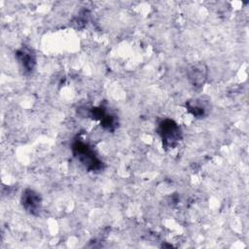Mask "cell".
<instances>
[{
	"mask_svg": "<svg viewBox=\"0 0 249 249\" xmlns=\"http://www.w3.org/2000/svg\"><path fill=\"white\" fill-rule=\"evenodd\" d=\"M17 55H18V60L21 63L23 68H25L28 71H30L33 68L35 59H34L33 54L30 52H26V51L22 50V51H19Z\"/></svg>",
	"mask_w": 249,
	"mask_h": 249,
	"instance_id": "5",
	"label": "cell"
},
{
	"mask_svg": "<svg viewBox=\"0 0 249 249\" xmlns=\"http://www.w3.org/2000/svg\"><path fill=\"white\" fill-rule=\"evenodd\" d=\"M160 134L165 147H174L181 136L180 128L172 120H164L160 124Z\"/></svg>",
	"mask_w": 249,
	"mask_h": 249,
	"instance_id": "1",
	"label": "cell"
},
{
	"mask_svg": "<svg viewBox=\"0 0 249 249\" xmlns=\"http://www.w3.org/2000/svg\"><path fill=\"white\" fill-rule=\"evenodd\" d=\"M206 77V69L203 64H197L193 66L189 70V79L193 85L199 87L204 83Z\"/></svg>",
	"mask_w": 249,
	"mask_h": 249,
	"instance_id": "4",
	"label": "cell"
},
{
	"mask_svg": "<svg viewBox=\"0 0 249 249\" xmlns=\"http://www.w3.org/2000/svg\"><path fill=\"white\" fill-rule=\"evenodd\" d=\"M21 201L23 207L32 214H35L40 208V196H38V194L31 190H25V192L22 195Z\"/></svg>",
	"mask_w": 249,
	"mask_h": 249,
	"instance_id": "3",
	"label": "cell"
},
{
	"mask_svg": "<svg viewBox=\"0 0 249 249\" xmlns=\"http://www.w3.org/2000/svg\"><path fill=\"white\" fill-rule=\"evenodd\" d=\"M73 151L80 161L89 170H96L100 168V161L93 155L92 151L88 145L82 142H76L73 145Z\"/></svg>",
	"mask_w": 249,
	"mask_h": 249,
	"instance_id": "2",
	"label": "cell"
}]
</instances>
